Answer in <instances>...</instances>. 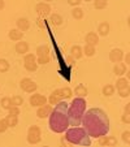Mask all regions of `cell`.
<instances>
[{
    "label": "cell",
    "mask_w": 130,
    "mask_h": 147,
    "mask_svg": "<svg viewBox=\"0 0 130 147\" xmlns=\"http://www.w3.org/2000/svg\"><path fill=\"white\" fill-rule=\"evenodd\" d=\"M20 87L25 92H28V94H33V92L36 91L38 85H36L33 80H30V78H22L21 82H20Z\"/></svg>",
    "instance_id": "6"
},
{
    "label": "cell",
    "mask_w": 130,
    "mask_h": 147,
    "mask_svg": "<svg viewBox=\"0 0 130 147\" xmlns=\"http://www.w3.org/2000/svg\"><path fill=\"white\" fill-rule=\"evenodd\" d=\"M60 92H61V96H63V99H70V98L73 96V91L70 87H63V89H60Z\"/></svg>",
    "instance_id": "28"
},
{
    "label": "cell",
    "mask_w": 130,
    "mask_h": 147,
    "mask_svg": "<svg viewBox=\"0 0 130 147\" xmlns=\"http://www.w3.org/2000/svg\"><path fill=\"white\" fill-rule=\"evenodd\" d=\"M83 16H85V12H83L82 8H79V7H74V8L72 9V17L75 20H82Z\"/></svg>",
    "instance_id": "24"
},
{
    "label": "cell",
    "mask_w": 130,
    "mask_h": 147,
    "mask_svg": "<svg viewBox=\"0 0 130 147\" xmlns=\"http://www.w3.org/2000/svg\"><path fill=\"white\" fill-rule=\"evenodd\" d=\"M7 122H8L9 128H14V126H17V124H18V116H13V115H9L5 117Z\"/></svg>",
    "instance_id": "27"
},
{
    "label": "cell",
    "mask_w": 130,
    "mask_h": 147,
    "mask_svg": "<svg viewBox=\"0 0 130 147\" xmlns=\"http://www.w3.org/2000/svg\"><path fill=\"white\" fill-rule=\"evenodd\" d=\"M126 70H127V68H126V64L125 63H116L115 64V67H113V73L116 76H119V77H122L124 74H126Z\"/></svg>",
    "instance_id": "16"
},
{
    "label": "cell",
    "mask_w": 130,
    "mask_h": 147,
    "mask_svg": "<svg viewBox=\"0 0 130 147\" xmlns=\"http://www.w3.org/2000/svg\"><path fill=\"white\" fill-rule=\"evenodd\" d=\"M12 103H13V106L16 107H20L24 104V98L21 95H13L12 96Z\"/></svg>",
    "instance_id": "32"
},
{
    "label": "cell",
    "mask_w": 130,
    "mask_h": 147,
    "mask_svg": "<svg viewBox=\"0 0 130 147\" xmlns=\"http://www.w3.org/2000/svg\"><path fill=\"white\" fill-rule=\"evenodd\" d=\"M29 102H30V106H33V107H42L48 102V99L44 95L38 94V92H33V95L30 96Z\"/></svg>",
    "instance_id": "7"
},
{
    "label": "cell",
    "mask_w": 130,
    "mask_h": 147,
    "mask_svg": "<svg viewBox=\"0 0 130 147\" xmlns=\"http://www.w3.org/2000/svg\"><path fill=\"white\" fill-rule=\"evenodd\" d=\"M126 76H127V80H130V69L127 70V74Z\"/></svg>",
    "instance_id": "47"
},
{
    "label": "cell",
    "mask_w": 130,
    "mask_h": 147,
    "mask_svg": "<svg viewBox=\"0 0 130 147\" xmlns=\"http://www.w3.org/2000/svg\"><path fill=\"white\" fill-rule=\"evenodd\" d=\"M119 144V142H117V139L115 138V137H107V146L108 147H115Z\"/></svg>",
    "instance_id": "36"
},
{
    "label": "cell",
    "mask_w": 130,
    "mask_h": 147,
    "mask_svg": "<svg viewBox=\"0 0 130 147\" xmlns=\"http://www.w3.org/2000/svg\"><path fill=\"white\" fill-rule=\"evenodd\" d=\"M8 36H9V39H11V40L18 42V40H21V39H22L24 31H21L20 29H12V30H9Z\"/></svg>",
    "instance_id": "17"
},
{
    "label": "cell",
    "mask_w": 130,
    "mask_h": 147,
    "mask_svg": "<svg viewBox=\"0 0 130 147\" xmlns=\"http://www.w3.org/2000/svg\"><path fill=\"white\" fill-rule=\"evenodd\" d=\"M35 12L39 14L40 17H47L51 14V5L46 1H42V3H38L35 5Z\"/></svg>",
    "instance_id": "8"
},
{
    "label": "cell",
    "mask_w": 130,
    "mask_h": 147,
    "mask_svg": "<svg viewBox=\"0 0 130 147\" xmlns=\"http://www.w3.org/2000/svg\"><path fill=\"white\" fill-rule=\"evenodd\" d=\"M96 53V50H95V46L91 45H86L83 47V55H86L87 57H92V56Z\"/></svg>",
    "instance_id": "25"
},
{
    "label": "cell",
    "mask_w": 130,
    "mask_h": 147,
    "mask_svg": "<svg viewBox=\"0 0 130 147\" xmlns=\"http://www.w3.org/2000/svg\"><path fill=\"white\" fill-rule=\"evenodd\" d=\"M124 56H125V53H124V51L122 50H120V48H113V50L109 52V60L112 61V63H121L122 60H124Z\"/></svg>",
    "instance_id": "10"
},
{
    "label": "cell",
    "mask_w": 130,
    "mask_h": 147,
    "mask_svg": "<svg viewBox=\"0 0 130 147\" xmlns=\"http://www.w3.org/2000/svg\"><path fill=\"white\" fill-rule=\"evenodd\" d=\"M74 92H75V95H77V96L85 98V96H87V94H89V90L86 89L85 85H78V86L74 89Z\"/></svg>",
    "instance_id": "22"
},
{
    "label": "cell",
    "mask_w": 130,
    "mask_h": 147,
    "mask_svg": "<svg viewBox=\"0 0 130 147\" xmlns=\"http://www.w3.org/2000/svg\"><path fill=\"white\" fill-rule=\"evenodd\" d=\"M25 61H36V55L35 53H26V55H24V63Z\"/></svg>",
    "instance_id": "37"
},
{
    "label": "cell",
    "mask_w": 130,
    "mask_h": 147,
    "mask_svg": "<svg viewBox=\"0 0 130 147\" xmlns=\"http://www.w3.org/2000/svg\"><path fill=\"white\" fill-rule=\"evenodd\" d=\"M67 1L70 7H73V8H74V7H79V4L82 3V0H67Z\"/></svg>",
    "instance_id": "41"
},
{
    "label": "cell",
    "mask_w": 130,
    "mask_h": 147,
    "mask_svg": "<svg viewBox=\"0 0 130 147\" xmlns=\"http://www.w3.org/2000/svg\"><path fill=\"white\" fill-rule=\"evenodd\" d=\"M65 139L69 142L70 144H79V146H90L91 144V139L85 128H79V126H73V128H68L65 131Z\"/></svg>",
    "instance_id": "4"
},
{
    "label": "cell",
    "mask_w": 130,
    "mask_h": 147,
    "mask_svg": "<svg viewBox=\"0 0 130 147\" xmlns=\"http://www.w3.org/2000/svg\"><path fill=\"white\" fill-rule=\"evenodd\" d=\"M86 103L85 98L77 96L75 99L72 100L69 106H68V117H69L70 126H79L82 124L83 115L86 112Z\"/></svg>",
    "instance_id": "3"
},
{
    "label": "cell",
    "mask_w": 130,
    "mask_h": 147,
    "mask_svg": "<svg viewBox=\"0 0 130 147\" xmlns=\"http://www.w3.org/2000/svg\"><path fill=\"white\" fill-rule=\"evenodd\" d=\"M85 1H86V3H87V1H92V0H85Z\"/></svg>",
    "instance_id": "49"
},
{
    "label": "cell",
    "mask_w": 130,
    "mask_h": 147,
    "mask_svg": "<svg viewBox=\"0 0 130 147\" xmlns=\"http://www.w3.org/2000/svg\"><path fill=\"white\" fill-rule=\"evenodd\" d=\"M38 63L36 61H25L24 63V67H25V69L28 70V72H35L36 69H38Z\"/></svg>",
    "instance_id": "26"
},
{
    "label": "cell",
    "mask_w": 130,
    "mask_h": 147,
    "mask_svg": "<svg viewBox=\"0 0 130 147\" xmlns=\"http://www.w3.org/2000/svg\"><path fill=\"white\" fill-rule=\"evenodd\" d=\"M35 55H36V57H39V56H48L50 55V47H48V46H44V45L39 46L35 51Z\"/></svg>",
    "instance_id": "21"
},
{
    "label": "cell",
    "mask_w": 130,
    "mask_h": 147,
    "mask_svg": "<svg viewBox=\"0 0 130 147\" xmlns=\"http://www.w3.org/2000/svg\"><path fill=\"white\" fill-rule=\"evenodd\" d=\"M52 109H53V107L51 106V104L46 103L44 106L38 107V109H36V116H38L39 119H47V117H50Z\"/></svg>",
    "instance_id": "9"
},
{
    "label": "cell",
    "mask_w": 130,
    "mask_h": 147,
    "mask_svg": "<svg viewBox=\"0 0 130 147\" xmlns=\"http://www.w3.org/2000/svg\"><path fill=\"white\" fill-rule=\"evenodd\" d=\"M63 99V96H61V92H60V89H56L55 91L51 92L50 98H48V103H50L51 106H56V104H59V103L61 102Z\"/></svg>",
    "instance_id": "12"
},
{
    "label": "cell",
    "mask_w": 130,
    "mask_h": 147,
    "mask_svg": "<svg viewBox=\"0 0 130 147\" xmlns=\"http://www.w3.org/2000/svg\"><path fill=\"white\" fill-rule=\"evenodd\" d=\"M129 85V82H127V78H124V77H120L119 80H117V82H116V89L117 90H120V89H122V87H125V86H127Z\"/></svg>",
    "instance_id": "31"
},
{
    "label": "cell",
    "mask_w": 130,
    "mask_h": 147,
    "mask_svg": "<svg viewBox=\"0 0 130 147\" xmlns=\"http://www.w3.org/2000/svg\"><path fill=\"white\" fill-rule=\"evenodd\" d=\"M8 128H9V125H8V122H7V120L0 119V133H5Z\"/></svg>",
    "instance_id": "35"
},
{
    "label": "cell",
    "mask_w": 130,
    "mask_h": 147,
    "mask_svg": "<svg viewBox=\"0 0 130 147\" xmlns=\"http://www.w3.org/2000/svg\"><path fill=\"white\" fill-rule=\"evenodd\" d=\"M36 63H38L39 65L48 64V63H50V55L48 56H39V57H36Z\"/></svg>",
    "instance_id": "34"
},
{
    "label": "cell",
    "mask_w": 130,
    "mask_h": 147,
    "mask_svg": "<svg viewBox=\"0 0 130 147\" xmlns=\"http://www.w3.org/2000/svg\"><path fill=\"white\" fill-rule=\"evenodd\" d=\"M70 56H72L74 60H79L83 56V48L81 46H73L70 48Z\"/></svg>",
    "instance_id": "18"
},
{
    "label": "cell",
    "mask_w": 130,
    "mask_h": 147,
    "mask_svg": "<svg viewBox=\"0 0 130 147\" xmlns=\"http://www.w3.org/2000/svg\"><path fill=\"white\" fill-rule=\"evenodd\" d=\"M17 29H20L21 31H28L30 29V21H29L26 17H20L16 21Z\"/></svg>",
    "instance_id": "14"
},
{
    "label": "cell",
    "mask_w": 130,
    "mask_h": 147,
    "mask_svg": "<svg viewBox=\"0 0 130 147\" xmlns=\"http://www.w3.org/2000/svg\"><path fill=\"white\" fill-rule=\"evenodd\" d=\"M42 141L40 137V128L36 125H31L28 129V142L30 144H38Z\"/></svg>",
    "instance_id": "5"
},
{
    "label": "cell",
    "mask_w": 130,
    "mask_h": 147,
    "mask_svg": "<svg viewBox=\"0 0 130 147\" xmlns=\"http://www.w3.org/2000/svg\"><path fill=\"white\" fill-rule=\"evenodd\" d=\"M29 43L25 40H18L16 43V46H14V50H16V52L18 53V55H26V53L29 52Z\"/></svg>",
    "instance_id": "11"
},
{
    "label": "cell",
    "mask_w": 130,
    "mask_h": 147,
    "mask_svg": "<svg viewBox=\"0 0 130 147\" xmlns=\"http://www.w3.org/2000/svg\"><path fill=\"white\" fill-rule=\"evenodd\" d=\"M50 21H51V24L55 25V26H60V25H63V22H64L63 17H61L59 13H51L50 14Z\"/></svg>",
    "instance_id": "19"
},
{
    "label": "cell",
    "mask_w": 130,
    "mask_h": 147,
    "mask_svg": "<svg viewBox=\"0 0 130 147\" xmlns=\"http://www.w3.org/2000/svg\"><path fill=\"white\" fill-rule=\"evenodd\" d=\"M119 91V95L121 98H127L130 95V86L127 85V86H125V87H122V89H120V90H117Z\"/></svg>",
    "instance_id": "33"
},
{
    "label": "cell",
    "mask_w": 130,
    "mask_h": 147,
    "mask_svg": "<svg viewBox=\"0 0 130 147\" xmlns=\"http://www.w3.org/2000/svg\"><path fill=\"white\" fill-rule=\"evenodd\" d=\"M121 121L124 122V124H130V113L124 112V115L121 116Z\"/></svg>",
    "instance_id": "40"
},
{
    "label": "cell",
    "mask_w": 130,
    "mask_h": 147,
    "mask_svg": "<svg viewBox=\"0 0 130 147\" xmlns=\"http://www.w3.org/2000/svg\"><path fill=\"white\" fill-rule=\"evenodd\" d=\"M127 26H129V28H130V16L127 17Z\"/></svg>",
    "instance_id": "46"
},
{
    "label": "cell",
    "mask_w": 130,
    "mask_h": 147,
    "mask_svg": "<svg viewBox=\"0 0 130 147\" xmlns=\"http://www.w3.org/2000/svg\"><path fill=\"white\" fill-rule=\"evenodd\" d=\"M50 129L56 134H61L67 131V129L70 126L69 117H68V104L61 100L59 104H56L50 115Z\"/></svg>",
    "instance_id": "2"
},
{
    "label": "cell",
    "mask_w": 130,
    "mask_h": 147,
    "mask_svg": "<svg viewBox=\"0 0 130 147\" xmlns=\"http://www.w3.org/2000/svg\"><path fill=\"white\" fill-rule=\"evenodd\" d=\"M4 8H5V1H4V0H0V11Z\"/></svg>",
    "instance_id": "44"
},
{
    "label": "cell",
    "mask_w": 130,
    "mask_h": 147,
    "mask_svg": "<svg viewBox=\"0 0 130 147\" xmlns=\"http://www.w3.org/2000/svg\"><path fill=\"white\" fill-rule=\"evenodd\" d=\"M124 60H125V64L130 65V52H127L126 55L124 56Z\"/></svg>",
    "instance_id": "42"
},
{
    "label": "cell",
    "mask_w": 130,
    "mask_h": 147,
    "mask_svg": "<svg viewBox=\"0 0 130 147\" xmlns=\"http://www.w3.org/2000/svg\"><path fill=\"white\" fill-rule=\"evenodd\" d=\"M0 104H1V108H3V109H7V111H9V109L13 107V103H12V98H9V96L1 98V100H0Z\"/></svg>",
    "instance_id": "20"
},
{
    "label": "cell",
    "mask_w": 130,
    "mask_h": 147,
    "mask_svg": "<svg viewBox=\"0 0 130 147\" xmlns=\"http://www.w3.org/2000/svg\"><path fill=\"white\" fill-rule=\"evenodd\" d=\"M115 91H116V87H115L113 85H105L102 89V92L104 96H112V95L115 94Z\"/></svg>",
    "instance_id": "23"
},
{
    "label": "cell",
    "mask_w": 130,
    "mask_h": 147,
    "mask_svg": "<svg viewBox=\"0 0 130 147\" xmlns=\"http://www.w3.org/2000/svg\"><path fill=\"white\" fill-rule=\"evenodd\" d=\"M9 68H11V64L8 63V60H5V59H0V73L8 72Z\"/></svg>",
    "instance_id": "30"
},
{
    "label": "cell",
    "mask_w": 130,
    "mask_h": 147,
    "mask_svg": "<svg viewBox=\"0 0 130 147\" xmlns=\"http://www.w3.org/2000/svg\"><path fill=\"white\" fill-rule=\"evenodd\" d=\"M109 30H111V25H109V22L104 21V22L99 24V26H98V35L99 36H107L108 34H109Z\"/></svg>",
    "instance_id": "15"
},
{
    "label": "cell",
    "mask_w": 130,
    "mask_h": 147,
    "mask_svg": "<svg viewBox=\"0 0 130 147\" xmlns=\"http://www.w3.org/2000/svg\"><path fill=\"white\" fill-rule=\"evenodd\" d=\"M36 22H38V25L40 26V28H43V24H42V20L40 18H38V21H36Z\"/></svg>",
    "instance_id": "45"
},
{
    "label": "cell",
    "mask_w": 130,
    "mask_h": 147,
    "mask_svg": "<svg viewBox=\"0 0 130 147\" xmlns=\"http://www.w3.org/2000/svg\"><path fill=\"white\" fill-rule=\"evenodd\" d=\"M43 1H46V3H48V1H52V0H43Z\"/></svg>",
    "instance_id": "48"
},
{
    "label": "cell",
    "mask_w": 130,
    "mask_h": 147,
    "mask_svg": "<svg viewBox=\"0 0 130 147\" xmlns=\"http://www.w3.org/2000/svg\"><path fill=\"white\" fill-rule=\"evenodd\" d=\"M124 111L126 112V113H130V103H127L126 106L124 107Z\"/></svg>",
    "instance_id": "43"
},
{
    "label": "cell",
    "mask_w": 130,
    "mask_h": 147,
    "mask_svg": "<svg viewBox=\"0 0 130 147\" xmlns=\"http://www.w3.org/2000/svg\"><path fill=\"white\" fill-rule=\"evenodd\" d=\"M82 126L90 137L99 138L109 131V119L102 108H90L82 119Z\"/></svg>",
    "instance_id": "1"
},
{
    "label": "cell",
    "mask_w": 130,
    "mask_h": 147,
    "mask_svg": "<svg viewBox=\"0 0 130 147\" xmlns=\"http://www.w3.org/2000/svg\"><path fill=\"white\" fill-rule=\"evenodd\" d=\"M108 7V0H94L95 9H105Z\"/></svg>",
    "instance_id": "29"
},
{
    "label": "cell",
    "mask_w": 130,
    "mask_h": 147,
    "mask_svg": "<svg viewBox=\"0 0 130 147\" xmlns=\"http://www.w3.org/2000/svg\"><path fill=\"white\" fill-rule=\"evenodd\" d=\"M85 42H86V45L96 46L99 43V35H98V33H94V31L87 33L85 36Z\"/></svg>",
    "instance_id": "13"
},
{
    "label": "cell",
    "mask_w": 130,
    "mask_h": 147,
    "mask_svg": "<svg viewBox=\"0 0 130 147\" xmlns=\"http://www.w3.org/2000/svg\"><path fill=\"white\" fill-rule=\"evenodd\" d=\"M9 115H13V116H20V113H21V111H20V107H16L13 106L11 109H9Z\"/></svg>",
    "instance_id": "39"
},
{
    "label": "cell",
    "mask_w": 130,
    "mask_h": 147,
    "mask_svg": "<svg viewBox=\"0 0 130 147\" xmlns=\"http://www.w3.org/2000/svg\"><path fill=\"white\" fill-rule=\"evenodd\" d=\"M121 138H122V141H124L125 143L130 144V131L129 130L124 131V133H122V136H121Z\"/></svg>",
    "instance_id": "38"
}]
</instances>
